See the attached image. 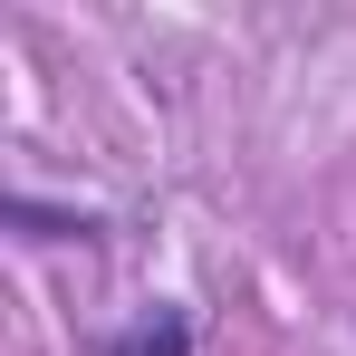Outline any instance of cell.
I'll use <instances>...</instances> for the list:
<instances>
[{
    "label": "cell",
    "instance_id": "1",
    "mask_svg": "<svg viewBox=\"0 0 356 356\" xmlns=\"http://www.w3.org/2000/svg\"><path fill=\"white\" fill-rule=\"evenodd\" d=\"M97 356H193V308L154 298V308H135V318H125Z\"/></svg>",
    "mask_w": 356,
    "mask_h": 356
},
{
    "label": "cell",
    "instance_id": "2",
    "mask_svg": "<svg viewBox=\"0 0 356 356\" xmlns=\"http://www.w3.org/2000/svg\"><path fill=\"white\" fill-rule=\"evenodd\" d=\"M0 222L29 241H106V212H77V202H39V193H0Z\"/></svg>",
    "mask_w": 356,
    "mask_h": 356
}]
</instances>
